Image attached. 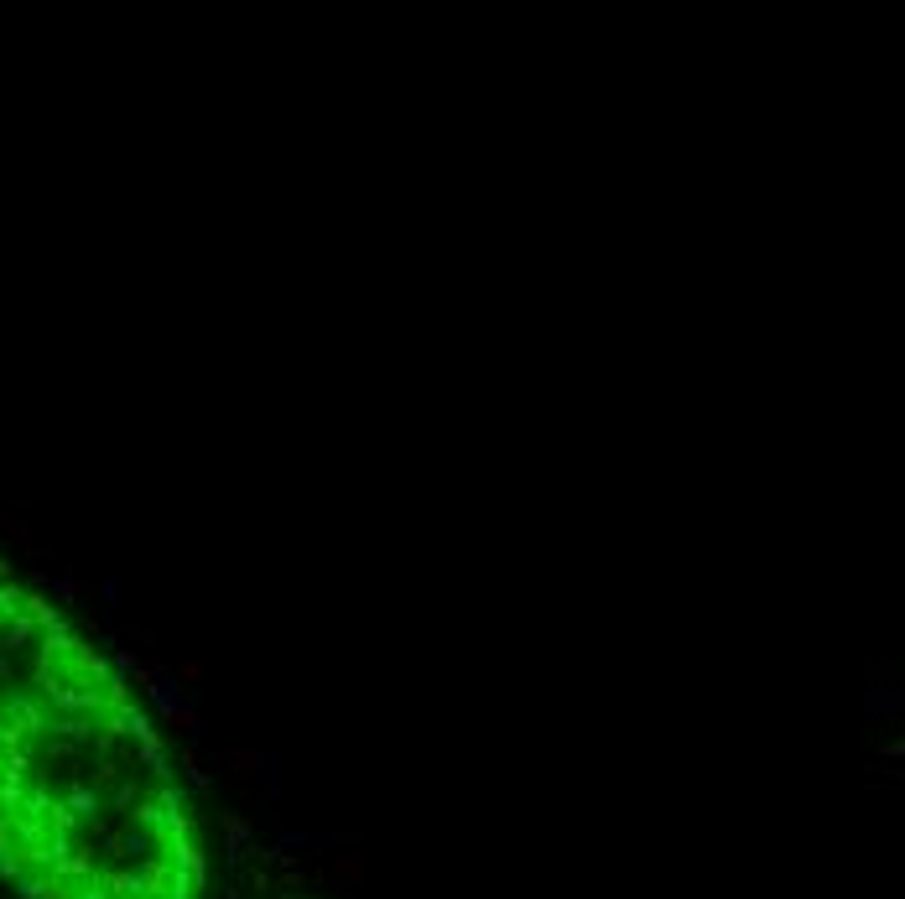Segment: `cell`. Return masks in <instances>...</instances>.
Returning <instances> with one entry per match:
<instances>
[{
  "mask_svg": "<svg viewBox=\"0 0 905 899\" xmlns=\"http://www.w3.org/2000/svg\"><path fill=\"white\" fill-rule=\"evenodd\" d=\"M0 889L203 899V827L115 660L0 567Z\"/></svg>",
  "mask_w": 905,
  "mask_h": 899,
  "instance_id": "6da1fadb",
  "label": "cell"
}]
</instances>
